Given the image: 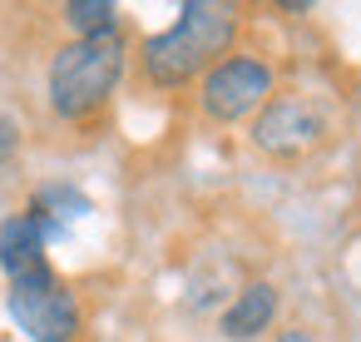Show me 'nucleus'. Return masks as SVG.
Masks as SVG:
<instances>
[{"label": "nucleus", "instance_id": "nucleus-1", "mask_svg": "<svg viewBox=\"0 0 361 342\" xmlns=\"http://www.w3.org/2000/svg\"><path fill=\"white\" fill-rule=\"evenodd\" d=\"M233 30H238L233 6L188 0V6L178 11V20H173L164 35H154V40L144 45V70H149V80L164 85V90L193 80L208 60H218V55L233 45Z\"/></svg>", "mask_w": 361, "mask_h": 342}, {"label": "nucleus", "instance_id": "nucleus-2", "mask_svg": "<svg viewBox=\"0 0 361 342\" xmlns=\"http://www.w3.org/2000/svg\"><path fill=\"white\" fill-rule=\"evenodd\" d=\"M119 75H124V40H119V30L99 35V40L65 45L50 60V105H55V114H65V119L94 114L114 95Z\"/></svg>", "mask_w": 361, "mask_h": 342}, {"label": "nucleus", "instance_id": "nucleus-3", "mask_svg": "<svg viewBox=\"0 0 361 342\" xmlns=\"http://www.w3.org/2000/svg\"><path fill=\"white\" fill-rule=\"evenodd\" d=\"M11 317L35 342H75V332H80V307L50 268L11 278Z\"/></svg>", "mask_w": 361, "mask_h": 342}, {"label": "nucleus", "instance_id": "nucleus-4", "mask_svg": "<svg viewBox=\"0 0 361 342\" xmlns=\"http://www.w3.org/2000/svg\"><path fill=\"white\" fill-rule=\"evenodd\" d=\"M267 95H272V70L262 60H247V55H233V60L213 65L208 80H203V110L218 124H233V119L252 114L257 105H267Z\"/></svg>", "mask_w": 361, "mask_h": 342}, {"label": "nucleus", "instance_id": "nucleus-5", "mask_svg": "<svg viewBox=\"0 0 361 342\" xmlns=\"http://www.w3.org/2000/svg\"><path fill=\"white\" fill-rule=\"evenodd\" d=\"M317 134H322V114L307 100H272L252 124V144L267 154H297Z\"/></svg>", "mask_w": 361, "mask_h": 342}, {"label": "nucleus", "instance_id": "nucleus-6", "mask_svg": "<svg viewBox=\"0 0 361 342\" xmlns=\"http://www.w3.org/2000/svg\"><path fill=\"white\" fill-rule=\"evenodd\" d=\"M60 233L55 218H40V213H16L0 223V268L11 278H25V273H40L50 268L45 263V238Z\"/></svg>", "mask_w": 361, "mask_h": 342}, {"label": "nucleus", "instance_id": "nucleus-7", "mask_svg": "<svg viewBox=\"0 0 361 342\" xmlns=\"http://www.w3.org/2000/svg\"><path fill=\"white\" fill-rule=\"evenodd\" d=\"M272 312H277V293H272L267 283H247V288L233 297V307L223 312V337L247 342V337H257V332L272 322Z\"/></svg>", "mask_w": 361, "mask_h": 342}, {"label": "nucleus", "instance_id": "nucleus-8", "mask_svg": "<svg viewBox=\"0 0 361 342\" xmlns=\"http://www.w3.org/2000/svg\"><path fill=\"white\" fill-rule=\"evenodd\" d=\"M114 6L109 0H70L65 6V20L80 40H99V35H114Z\"/></svg>", "mask_w": 361, "mask_h": 342}, {"label": "nucleus", "instance_id": "nucleus-9", "mask_svg": "<svg viewBox=\"0 0 361 342\" xmlns=\"http://www.w3.org/2000/svg\"><path fill=\"white\" fill-rule=\"evenodd\" d=\"M30 213H40V218H50V213L55 218H80V213H90V199L75 194V189H45Z\"/></svg>", "mask_w": 361, "mask_h": 342}, {"label": "nucleus", "instance_id": "nucleus-10", "mask_svg": "<svg viewBox=\"0 0 361 342\" xmlns=\"http://www.w3.org/2000/svg\"><path fill=\"white\" fill-rule=\"evenodd\" d=\"M16 139H20V134H16V124H11L6 114H0V159H11V149H16Z\"/></svg>", "mask_w": 361, "mask_h": 342}, {"label": "nucleus", "instance_id": "nucleus-11", "mask_svg": "<svg viewBox=\"0 0 361 342\" xmlns=\"http://www.w3.org/2000/svg\"><path fill=\"white\" fill-rule=\"evenodd\" d=\"M277 342H312V337H307V332H297V327H292V332H282V337H277Z\"/></svg>", "mask_w": 361, "mask_h": 342}]
</instances>
